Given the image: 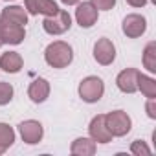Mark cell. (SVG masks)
Here are the masks:
<instances>
[{"mask_svg":"<svg viewBox=\"0 0 156 156\" xmlns=\"http://www.w3.org/2000/svg\"><path fill=\"white\" fill-rule=\"evenodd\" d=\"M44 61L51 68H66L73 61V50L64 41H53L44 50Z\"/></svg>","mask_w":156,"mask_h":156,"instance_id":"1","label":"cell"},{"mask_svg":"<svg viewBox=\"0 0 156 156\" xmlns=\"http://www.w3.org/2000/svg\"><path fill=\"white\" fill-rule=\"evenodd\" d=\"M77 92H79V98L85 103H96L105 94V83H103L101 77H98V75H88V77H85V79L79 83Z\"/></svg>","mask_w":156,"mask_h":156,"instance_id":"2","label":"cell"},{"mask_svg":"<svg viewBox=\"0 0 156 156\" xmlns=\"http://www.w3.org/2000/svg\"><path fill=\"white\" fill-rule=\"evenodd\" d=\"M105 125H107L108 132L112 134V138H121L130 132L132 119L123 110H112V112L105 114Z\"/></svg>","mask_w":156,"mask_h":156,"instance_id":"3","label":"cell"},{"mask_svg":"<svg viewBox=\"0 0 156 156\" xmlns=\"http://www.w3.org/2000/svg\"><path fill=\"white\" fill-rule=\"evenodd\" d=\"M42 28L48 35H62L72 28V17L68 11L59 9L55 15L51 17H44L42 20Z\"/></svg>","mask_w":156,"mask_h":156,"instance_id":"4","label":"cell"},{"mask_svg":"<svg viewBox=\"0 0 156 156\" xmlns=\"http://www.w3.org/2000/svg\"><path fill=\"white\" fill-rule=\"evenodd\" d=\"M0 37H2V42L4 44H20L24 39H26V30L24 26L20 24H15V22H8V20H2L0 19Z\"/></svg>","mask_w":156,"mask_h":156,"instance_id":"5","label":"cell"},{"mask_svg":"<svg viewBox=\"0 0 156 156\" xmlns=\"http://www.w3.org/2000/svg\"><path fill=\"white\" fill-rule=\"evenodd\" d=\"M94 59L101 64V66H108L114 62L116 59V46L110 39L101 37L98 39V42L94 44Z\"/></svg>","mask_w":156,"mask_h":156,"instance_id":"6","label":"cell"},{"mask_svg":"<svg viewBox=\"0 0 156 156\" xmlns=\"http://www.w3.org/2000/svg\"><path fill=\"white\" fill-rule=\"evenodd\" d=\"M121 30L123 33L129 37V39H138L145 33L147 30V20L145 17L138 15V13H130L123 19V24H121Z\"/></svg>","mask_w":156,"mask_h":156,"instance_id":"7","label":"cell"},{"mask_svg":"<svg viewBox=\"0 0 156 156\" xmlns=\"http://www.w3.org/2000/svg\"><path fill=\"white\" fill-rule=\"evenodd\" d=\"M19 132L22 136V141L28 145H35L42 140L44 136V129L37 119H26L19 125Z\"/></svg>","mask_w":156,"mask_h":156,"instance_id":"8","label":"cell"},{"mask_svg":"<svg viewBox=\"0 0 156 156\" xmlns=\"http://www.w3.org/2000/svg\"><path fill=\"white\" fill-rule=\"evenodd\" d=\"M138 75L140 70L138 68H125L118 73L116 77V85L123 94H134L138 92Z\"/></svg>","mask_w":156,"mask_h":156,"instance_id":"9","label":"cell"},{"mask_svg":"<svg viewBox=\"0 0 156 156\" xmlns=\"http://www.w3.org/2000/svg\"><path fill=\"white\" fill-rule=\"evenodd\" d=\"M88 132L96 143H110L112 141V134L108 132V129L105 125V114H98L92 118V121L88 125Z\"/></svg>","mask_w":156,"mask_h":156,"instance_id":"10","label":"cell"},{"mask_svg":"<svg viewBox=\"0 0 156 156\" xmlns=\"http://www.w3.org/2000/svg\"><path fill=\"white\" fill-rule=\"evenodd\" d=\"M98 17H99V11L94 8L92 2H83V4H77V9H75V20L81 28H92L96 22H98Z\"/></svg>","mask_w":156,"mask_h":156,"instance_id":"11","label":"cell"},{"mask_svg":"<svg viewBox=\"0 0 156 156\" xmlns=\"http://www.w3.org/2000/svg\"><path fill=\"white\" fill-rule=\"evenodd\" d=\"M24 8L28 15H44V17H51L59 11V6L53 0H24Z\"/></svg>","mask_w":156,"mask_h":156,"instance_id":"12","label":"cell"},{"mask_svg":"<svg viewBox=\"0 0 156 156\" xmlns=\"http://www.w3.org/2000/svg\"><path fill=\"white\" fill-rule=\"evenodd\" d=\"M48 96H50V83L44 77H37L28 88V98L33 103H44L48 99Z\"/></svg>","mask_w":156,"mask_h":156,"instance_id":"13","label":"cell"},{"mask_svg":"<svg viewBox=\"0 0 156 156\" xmlns=\"http://www.w3.org/2000/svg\"><path fill=\"white\" fill-rule=\"evenodd\" d=\"M24 66V59L19 51H6L0 55V68L6 73H17Z\"/></svg>","mask_w":156,"mask_h":156,"instance_id":"14","label":"cell"},{"mask_svg":"<svg viewBox=\"0 0 156 156\" xmlns=\"http://www.w3.org/2000/svg\"><path fill=\"white\" fill-rule=\"evenodd\" d=\"M96 151H98V147L92 138H77L70 145V152L73 156H92V154H96Z\"/></svg>","mask_w":156,"mask_h":156,"instance_id":"15","label":"cell"},{"mask_svg":"<svg viewBox=\"0 0 156 156\" xmlns=\"http://www.w3.org/2000/svg\"><path fill=\"white\" fill-rule=\"evenodd\" d=\"M0 19H2V20H8V22L20 24V26H26V24H28V11H26V8H22V6H8V8L2 9Z\"/></svg>","mask_w":156,"mask_h":156,"instance_id":"16","label":"cell"},{"mask_svg":"<svg viewBox=\"0 0 156 156\" xmlns=\"http://www.w3.org/2000/svg\"><path fill=\"white\" fill-rule=\"evenodd\" d=\"M138 90H140L147 99L156 98V81L152 79L151 75H145V73L140 72V75H138Z\"/></svg>","mask_w":156,"mask_h":156,"instance_id":"17","label":"cell"},{"mask_svg":"<svg viewBox=\"0 0 156 156\" xmlns=\"http://www.w3.org/2000/svg\"><path fill=\"white\" fill-rule=\"evenodd\" d=\"M143 66L151 73H156V42L154 41L147 42V46L143 50Z\"/></svg>","mask_w":156,"mask_h":156,"instance_id":"18","label":"cell"},{"mask_svg":"<svg viewBox=\"0 0 156 156\" xmlns=\"http://www.w3.org/2000/svg\"><path fill=\"white\" fill-rule=\"evenodd\" d=\"M15 143V130L8 123H0V145L6 151Z\"/></svg>","mask_w":156,"mask_h":156,"instance_id":"19","label":"cell"},{"mask_svg":"<svg viewBox=\"0 0 156 156\" xmlns=\"http://www.w3.org/2000/svg\"><path fill=\"white\" fill-rule=\"evenodd\" d=\"M13 87L9 85V83H6V81H0V107H4V105H8V103H11V99H13Z\"/></svg>","mask_w":156,"mask_h":156,"instance_id":"20","label":"cell"},{"mask_svg":"<svg viewBox=\"0 0 156 156\" xmlns=\"http://www.w3.org/2000/svg\"><path fill=\"white\" fill-rule=\"evenodd\" d=\"M130 152L136 154V156H149L151 154V149H149V145L143 140H134L132 145H130Z\"/></svg>","mask_w":156,"mask_h":156,"instance_id":"21","label":"cell"},{"mask_svg":"<svg viewBox=\"0 0 156 156\" xmlns=\"http://www.w3.org/2000/svg\"><path fill=\"white\" fill-rule=\"evenodd\" d=\"M98 11H108L116 6V0H90Z\"/></svg>","mask_w":156,"mask_h":156,"instance_id":"22","label":"cell"},{"mask_svg":"<svg viewBox=\"0 0 156 156\" xmlns=\"http://www.w3.org/2000/svg\"><path fill=\"white\" fill-rule=\"evenodd\" d=\"M145 110H147V116H149L151 119H156V98L147 99V103H145Z\"/></svg>","mask_w":156,"mask_h":156,"instance_id":"23","label":"cell"},{"mask_svg":"<svg viewBox=\"0 0 156 156\" xmlns=\"http://www.w3.org/2000/svg\"><path fill=\"white\" fill-rule=\"evenodd\" d=\"M127 2L132 6V8H143L147 4V0H127Z\"/></svg>","mask_w":156,"mask_h":156,"instance_id":"24","label":"cell"},{"mask_svg":"<svg viewBox=\"0 0 156 156\" xmlns=\"http://www.w3.org/2000/svg\"><path fill=\"white\" fill-rule=\"evenodd\" d=\"M61 2L64 6H75V4H79V0H61Z\"/></svg>","mask_w":156,"mask_h":156,"instance_id":"25","label":"cell"},{"mask_svg":"<svg viewBox=\"0 0 156 156\" xmlns=\"http://www.w3.org/2000/svg\"><path fill=\"white\" fill-rule=\"evenodd\" d=\"M4 152H6V149H4L2 145H0V154H4Z\"/></svg>","mask_w":156,"mask_h":156,"instance_id":"26","label":"cell"},{"mask_svg":"<svg viewBox=\"0 0 156 156\" xmlns=\"http://www.w3.org/2000/svg\"><path fill=\"white\" fill-rule=\"evenodd\" d=\"M2 44H4V42H2V37H0V46H2Z\"/></svg>","mask_w":156,"mask_h":156,"instance_id":"27","label":"cell"},{"mask_svg":"<svg viewBox=\"0 0 156 156\" xmlns=\"http://www.w3.org/2000/svg\"><path fill=\"white\" fill-rule=\"evenodd\" d=\"M4 2H13V0H4Z\"/></svg>","mask_w":156,"mask_h":156,"instance_id":"28","label":"cell"}]
</instances>
